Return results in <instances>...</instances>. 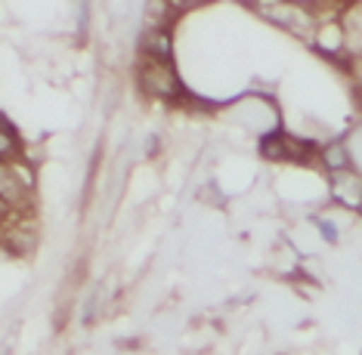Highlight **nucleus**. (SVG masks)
Segmentation results:
<instances>
[{"mask_svg":"<svg viewBox=\"0 0 362 355\" xmlns=\"http://www.w3.org/2000/svg\"><path fill=\"white\" fill-rule=\"evenodd\" d=\"M139 78H143V87L149 90V93H155V96H161V99L180 96V80H177L174 68H170L164 59H149Z\"/></svg>","mask_w":362,"mask_h":355,"instance_id":"1","label":"nucleus"},{"mask_svg":"<svg viewBox=\"0 0 362 355\" xmlns=\"http://www.w3.org/2000/svg\"><path fill=\"white\" fill-rule=\"evenodd\" d=\"M4 155L6 158L13 155V124L10 121H4Z\"/></svg>","mask_w":362,"mask_h":355,"instance_id":"4","label":"nucleus"},{"mask_svg":"<svg viewBox=\"0 0 362 355\" xmlns=\"http://www.w3.org/2000/svg\"><path fill=\"white\" fill-rule=\"evenodd\" d=\"M334 192L350 204V207H362V179L359 176H344V183L337 179L334 183Z\"/></svg>","mask_w":362,"mask_h":355,"instance_id":"2","label":"nucleus"},{"mask_svg":"<svg viewBox=\"0 0 362 355\" xmlns=\"http://www.w3.org/2000/svg\"><path fill=\"white\" fill-rule=\"evenodd\" d=\"M347 148L344 145H328V152H325V164L328 167H334V170H341V167H347Z\"/></svg>","mask_w":362,"mask_h":355,"instance_id":"3","label":"nucleus"}]
</instances>
